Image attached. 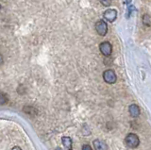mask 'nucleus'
Masks as SVG:
<instances>
[{
	"label": "nucleus",
	"mask_w": 151,
	"mask_h": 150,
	"mask_svg": "<svg viewBox=\"0 0 151 150\" xmlns=\"http://www.w3.org/2000/svg\"><path fill=\"white\" fill-rule=\"evenodd\" d=\"M99 50L103 56L105 57H110L112 53V45L111 43L109 42H102V43L99 44Z\"/></svg>",
	"instance_id": "obj_4"
},
{
	"label": "nucleus",
	"mask_w": 151,
	"mask_h": 150,
	"mask_svg": "<svg viewBox=\"0 0 151 150\" xmlns=\"http://www.w3.org/2000/svg\"><path fill=\"white\" fill-rule=\"evenodd\" d=\"M82 150H93V149L89 144H84L82 146Z\"/></svg>",
	"instance_id": "obj_13"
},
{
	"label": "nucleus",
	"mask_w": 151,
	"mask_h": 150,
	"mask_svg": "<svg viewBox=\"0 0 151 150\" xmlns=\"http://www.w3.org/2000/svg\"><path fill=\"white\" fill-rule=\"evenodd\" d=\"M93 147L96 150H108V145L101 140H94L93 141Z\"/></svg>",
	"instance_id": "obj_7"
},
{
	"label": "nucleus",
	"mask_w": 151,
	"mask_h": 150,
	"mask_svg": "<svg viewBox=\"0 0 151 150\" xmlns=\"http://www.w3.org/2000/svg\"><path fill=\"white\" fill-rule=\"evenodd\" d=\"M125 143L130 148H136L140 144V139L139 137L134 133H129L125 139Z\"/></svg>",
	"instance_id": "obj_1"
},
{
	"label": "nucleus",
	"mask_w": 151,
	"mask_h": 150,
	"mask_svg": "<svg viewBox=\"0 0 151 150\" xmlns=\"http://www.w3.org/2000/svg\"><path fill=\"white\" fill-rule=\"evenodd\" d=\"M103 18L105 19L106 21L112 23L116 20L117 18V11L114 9H109L106 11H104L103 13Z\"/></svg>",
	"instance_id": "obj_5"
},
{
	"label": "nucleus",
	"mask_w": 151,
	"mask_h": 150,
	"mask_svg": "<svg viewBox=\"0 0 151 150\" xmlns=\"http://www.w3.org/2000/svg\"><path fill=\"white\" fill-rule=\"evenodd\" d=\"M3 62H4V60H3V56L0 54V65H1L2 63H3Z\"/></svg>",
	"instance_id": "obj_14"
},
{
	"label": "nucleus",
	"mask_w": 151,
	"mask_h": 150,
	"mask_svg": "<svg viewBox=\"0 0 151 150\" xmlns=\"http://www.w3.org/2000/svg\"><path fill=\"white\" fill-rule=\"evenodd\" d=\"M132 10H134V7L133 6H129V10H127V18H129L130 16V14L132 13Z\"/></svg>",
	"instance_id": "obj_12"
},
{
	"label": "nucleus",
	"mask_w": 151,
	"mask_h": 150,
	"mask_svg": "<svg viewBox=\"0 0 151 150\" xmlns=\"http://www.w3.org/2000/svg\"><path fill=\"white\" fill-rule=\"evenodd\" d=\"M129 112L131 117H133V118H136V117H138L141 113V110L139 106L137 104H131L129 107Z\"/></svg>",
	"instance_id": "obj_6"
},
{
	"label": "nucleus",
	"mask_w": 151,
	"mask_h": 150,
	"mask_svg": "<svg viewBox=\"0 0 151 150\" xmlns=\"http://www.w3.org/2000/svg\"><path fill=\"white\" fill-rule=\"evenodd\" d=\"M9 102V97L7 96L6 93H0V105H6Z\"/></svg>",
	"instance_id": "obj_10"
},
{
	"label": "nucleus",
	"mask_w": 151,
	"mask_h": 150,
	"mask_svg": "<svg viewBox=\"0 0 151 150\" xmlns=\"http://www.w3.org/2000/svg\"><path fill=\"white\" fill-rule=\"evenodd\" d=\"M103 79L108 84H114L117 80V76L112 69H108L103 73Z\"/></svg>",
	"instance_id": "obj_2"
},
{
	"label": "nucleus",
	"mask_w": 151,
	"mask_h": 150,
	"mask_svg": "<svg viewBox=\"0 0 151 150\" xmlns=\"http://www.w3.org/2000/svg\"><path fill=\"white\" fill-rule=\"evenodd\" d=\"M100 3L102 4L103 6L109 7V6H111V0H100Z\"/></svg>",
	"instance_id": "obj_11"
},
{
	"label": "nucleus",
	"mask_w": 151,
	"mask_h": 150,
	"mask_svg": "<svg viewBox=\"0 0 151 150\" xmlns=\"http://www.w3.org/2000/svg\"><path fill=\"white\" fill-rule=\"evenodd\" d=\"M0 11H1V5H0Z\"/></svg>",
	"instance_id": "obj_17"
},
{
	"label": "nucleus",
	"mask_w": 151,
	"mask_h": 150,
	"mask_svg": "<svg viewBox=\"0 0 151 150\" xmlns=\"http://www.w3.org/2000/svg\"><path fill=\"white\" fill-rule=\"evenodd\" d=\"M61 143H63L64 150H71L72 149V140L70 137L67 136H64V137L61 138Z\"/></svg>",
	"instance_id": "obj_8"
},
{
	"label": "nucleus",
	"mask_w": 151,
	"mask_h": 150,
	"mask_svg": "<svg viewBox=\"0 0 151 150\" xmlns=\"http://www.w3.org/2000/svg\"><path fill=\"white\" fill-rule=\"evenodd\" d=\"M143 24L147 27L151 26V16L147 14V13H145V14L143 15Z\"/></svg>",
	"instance_id": "obj_9"
},
{
	"label": "nucleus",
	"mask_w": 151,
	"mask_h": 150,
	"mask_svg": "<svg viewBox=\"0 0 151 150\" xmlns=\"http://www.w3.org/2000/svg\"><path fill=\"white\" fill-rule=\"evenodd\" d=\"M12 150H22V149H21L20 147H19V146H14Z\"/></svg>",
	"instance_id": "obj_16"
},
{
	"label": "nucleus",
	"mask_w": 151,
	"mask_h": 150,
	"mask_svg": "<svg viewBox=\"0 0 151 150\" xmlns=\"http://www.w3.org/2000/svg\"><path fill=\"white\" fill-rule=\"evenodd\" d=\"M132 0H125V2H126V5H129V4L131 3Z\"/></svg>",
	"instance_id": "obj_15"
},
{
	"label": "nucleus",
	"mask_w": 151,
	"mask_h": 150,
	"mask_svg": "<svg viewBox=\"0 0 151 150\" xmlns=\"http://www.w3.org/2000/svg\"><path fill=\"white\" fill-rule=\"evenodd\" d=\"M94 27H96V30L98 35L106 36V34L108 33V25L104 20H98L96 23Z\"/></svg>",
	"instance_id": "obj_3"
}]
</instances>
